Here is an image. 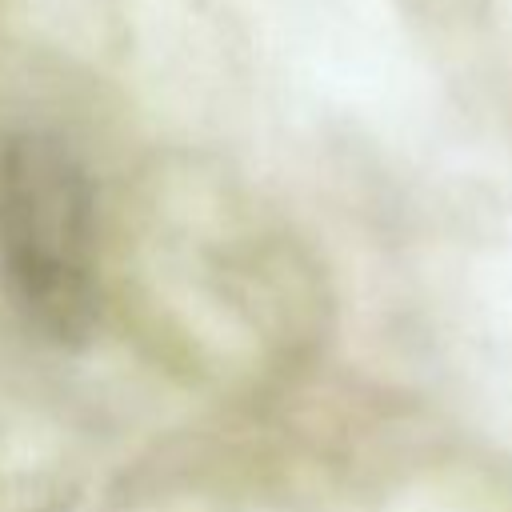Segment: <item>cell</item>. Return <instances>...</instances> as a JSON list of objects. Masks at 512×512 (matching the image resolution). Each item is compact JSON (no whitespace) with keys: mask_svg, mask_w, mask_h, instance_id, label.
<instances>
[{"mask_svg":"<svg viewBox=\"0 0 512 512\" xmlns=\"http://www.w3.org/2000/svg\"><path fill=\"white\" fill-rule=\"evenodd\" d=\"M0 280L24 324L80 344L96 324V192L80 160L40 132L0 140Z\"/></svg>","mask_w":512,"mask_h":512,"instance_id":"1","label":"cell"}]
</instances>
